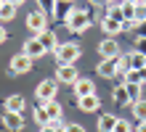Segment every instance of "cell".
Instances as JSON below:
<instances>
[{
  "label": "cell",
  "mask_w": 146,
  "mask_h": 132,
  "mask_svg": "<svg viewBox=\"0 0 146 132\" xmlns=\"http://www.w3.org/2000/svg\"><path fill=\"white\" fill-rule=\"evenodd\" d=\"M40 132H56L53 127H40Z\"/></svg>",
  "instance_id": "35"
},
{
  "label": "cell",
  "mask_w": 146,
  "mask_h": 132,
  "mask_svg": "<svg viewBox=\"0 0 146 132\" xmlns=\"http://www.w3.org/2000/svg\"><path fill=\"white\" fill-rule=\"evenodd\" d=\"M114 124H117L114 114H101V116H98V132H111Z\"/></svg>",
  "instance_id": "17"
},
{
  "label": "cell",
  "mask_w": 146,
  "mask_h": 132,
  "mask_svg": "<svg viewBox=\"0 0 146 132\" xmlns=\"http://www.w3.org/2000/svg\"><path fill=\"white\" fill-rule=\"evenodd\" d=\"M37 5H40V11L45 13V11H53L56 8V0H37Z\"/></svg>",
  "instance_id": "29"
},
{
  "label": "cell",
  "mask_w": 146,
  "mask_h": 132,
  "mask_svg": "<svg viewBox=\"0 0 146 132\" xmlns=\"http://www.w3.org/2000/svg\"><path fill=\"white\" fill-rule=\"evenodd\" d=\"M135 132H146V121H138V124H135Z\"/></svg>",
  "instance_id": "33"
},
{
  "label": "cell",
  "mask_w": 146,
  "mask_h": 132,
  "mask_svg": "<svg viewBox=\"0 0 146 132\" xmlns=\"http://www.w3.org/2000/svg\"><path fill=\"white\" fill-rule=\"evenodd\" d=\"M72 11H74V8H72V3H66V0H56L53 16H56L58 21H66V19H69V16H72Z\"/></svg>",
  "instance_id": "13"
},
{
  "label": "cell",
  "mask_w": 146,
  "mask_h": 132,
  "mask_svg": "<svg viewBox=\"0 0 146 132\" xmlns=\"http://www.w3.org/2000/svg\"><path fill=\"white\" fill-rule=\"evenodd\" d=\"M42 108L48 111L50 121H53V119H61V103H58V100H48V103H42Z\"/></svg>",
  "instance_id": "19"
},
{
  "label": "cell",
  "mask_w": 146,
  "mask_h": 132,
  "mask_svg": "<svg viewBox=\"0 0 146 132\" xmlns=\"http://www.w3.org/2000/svg\"><path fill=\"white\" fill-rule=\"evenodd\" d=\"M77 106H80V111L90 114V111H98L101 108V98L93 93V95H85V98H77Z\"/></svg>",
  "instance_id": "10"
},
{
  "label": "cell",
  "mask_w": 146,
  "mask_h": 132,
  "mask_svg": "<svg viewBox=\"0 0 146 132\" xmlns=\"http://www.w3.org/2000/svg\"><path fill=\"white\" fill-rule=\"evenodd\" d=\"M64 132H85V127H82V124H77V121H72V124H66Z\"/></svg>",
  "instance_id": "31"
},
{
  "label": "cell",
  "mask_w": 146,
  "mask_h": 132,
  "mask_svg": "<svg viewBox=\"0 0 146 132\" xmlns=\"http://www.w3.org/2000/svg\"><path fill=\"white\" fill-rule=\"evenodd\" d=\"M133 19H135V24H141V21H146V5L141 3H135V11H133Z\"/></svg>",
  "instance_id": "26"
},
{
  "label": "cell",
  "mask_w": 146,
  "mask_h": 132,
  "mask_svg": "<svg viewBox=\"0 0 146 132\" xmlns=\"http://www.w3.org/2000/svg\"><path fill=\"white\" fill-rule=\"evenodd\" d=\"M3 3H5V0H0V5H3Z\"/></svg>",
  "instance_id": "37"
},
{
  "label": "cell",
  "mask_w": 146,
  "mask_h": 132,
  "mask_svg": "<svg viewBox=\"0 0 146 132\" xmlns=\"http://www.w3.org/2000/svg\"><path fill=\"white\" fill-rule=\"evenodd\" d=\"M101 29L106 32V37H114V34L122 32V21H114V19H109V16H104V19H101Z\"/></svg>",
  "instance_id": "14"
},
{
  "label": "cell",
  "mask_w": 146,
  "mask_h": 132,
  "mask_svg": "<svg viewBox=\"0 0 146 132\" xmlns=\"http://www.w3.org/2000/svg\"><path fill=\"white\" fill-rule=\"evenodd\" d=\"M98 50H101V56H104V58H119V56H122V53H119V45H117V40H114V37H106V40L98 45Z\"/></svg>",
  "instance_id": "9"
},
{
  "label": "cell",
  "mask_w": 146,
  "mask_h": 132,
  "mask_svg": "<svg viewBox=\"0 0 146 132\" xmlns=\"http://www.w3.org/2000/svg\"><path fill=\"white\" fill-rule=\"evenodd\" d=\"M141 3H143V5H146V0H141Z\"/></svg>",
  "instance_id": "39"
},
{
  "label": "cell",
  "mask_w": 146,
  "mask_h": 132,
  "mask_svg": "<svg viewBox=\"0 0 146 132\" xmlns=\"http://www.w3.org/2000/svg\"><path fill=\"white\" fill-rule=\"evenodd\" d=\"M72 90H74L77 98H85V95H93V93H96V85H93L88 77H80V79L72 85Z\"/></svg>",
  "instance_id": "8"
},
{
  "label": "cell",
  "mask_w": 146,
  "mask_h": 132,
  "mask_svg": "<svg viewBox=\"0 0 146 132\" xmlns=\"http://www.w3.org/2000/svg\"><path fill=\"white\" fill-rule=\"evenodd\" d=\"M13 16H16V5H11V3L0 5V21H11Z\"/></svg>",
  "instance_id": "22"
},
{
  "label": "cell",
  "mask_w": 146,
  "mask_h": 132,
  "mask_svg": "<svg viewBox=\"0 0 146 132\" xmlns=\"http://www.w3.org/2000/svg\"><path fill=\"white\" fill-rule=\"evenodd\" d=\"M130 3H138V0H130Z\"/></svg>",
  "instance_id": "38"
},
{
  "label": "cell",
  "mask_w": 146,
  "mask_h": 132,
  "mask_svg": "<svg viewBox=\"0 0 146 132\" xmlns=\"http://www.w3.org/2000/svg\"><path fill=\"white\" fill-rule=\"evenodd\" d=\"M133 34H135L138 40H146V21H141L138 26H135V29H133Z\"/></svg>",
  "instance_id": "30"
},
{
  "label": "cell",
  "mask_w": 146,
  "mask_h": 132,
  "mask_svg": "<svg viewBox=\"0 0 146 132\" xmlns=\"http://www.w3.org/2000/svg\"><path fill=\"white\" fill-rule=\"evenodd\" d=\"M37 40L42 42V48H45V50H56V48H58V40H56V32H50V29H42V32L37 34Z\"/></svg>",
  "instance_id": "15"
},
{
  "label": "cell",
  "mask_w": 146,
  "mask_h": 132,
  "mask_svg": "<svg viewBox=\"0 0 146 132\" xmlns=\"http://www.w3.org/2000/svg\"><path fill=\"white\" fill-rule=\"evenodd\" d=\"M8 40V32H5V26L3 24H0V45H3V42Z\"/></svg>",
  "instance_id": "32"
},
{
  "label": "cell",
  "mask_w": 146,
  "mask_h": 132,
  "mask_svg": "<svg viewBox=\"0 0 146 132\" xmlns=\"http://www.w3.org/2000/svg\"><path fill=\"white\" fill-rule=\"evenodd\" d=\"M21 53H27V56L29 58H40V56H45V48H42V42L37 40V37H32V40H27V42H24V50Z\"/></svg>",
  "instance_id": "11"
},
{
  "label": "cell",
  "mask_w": 146,
  "mask_h": 132,
  "mask_svg": "<svg viewBox=\"0 0 146 132\" xmlns=\"http://www.w3.org/2000/svg\"><path fill=\"white\" fill-rule=\"evenodd\" d=\"M77 79H80V72L74 69V64H58V69H56V82L74 85Z\"/></svg>",
  "instance_id": "4"
},
{
  "label": "cell",
  "mask_w": 146,
  "mask_h": 132,
  "mask_svg": "<svg viewBox=\"0 0 146 132\" xmlns=\"http://www.w3.org/2000/svg\"><path fill=\"white\" fill-rule=\"evenodd\" d=\"M27 26L35 34H40L42 29H48V19H45V13L42 11H32V13H27Z\"/></svg>",
  "instance_id": "6"
},
{
  "label": "cell",
  "mask_w": 146,
  "mask_h": 132,
  "mask_svg": "<svg viewBox=\"0 0 146 132\" xmlns=\"http://www.w3.org/2000/svg\"><path fill=\"white\" fill-rule=\"evenodd\" d=\"M106 3H122V0H106Z\"/></svg>",
  "instance_id": "36"
},
{
  "label": "cell",
  "mask_w": 146,
  "mask_h": 132,
  "mask_svg": "<svg viewBox=\"0 0 146 132\" xmlns=\"http://www.w3.org/2000/svg\"><path fill=\"white\" fill-rule=\"evenodd\" d=\"M35 121H37L40 127H48V124H50V116H48V111L42 108V106H40V108H35Z\"/></svg>",
  "instance_id": "25"
},
{
  "label": "cell",
  "mask_w": 146,
  "mask_h": 132,
  "mask_svg": "<svg viewBox=\"0 0 146 132\" xmlns=\"http://www.w3.org/2000/svg\"><path fill=\"white\" fill-rule=\"evenodd\" d=\"M133 11H135V3L122 0V16H125V19H133ZM133 21H135V19H133Z\"/></svg>",
  "instance_id": "28"
},
{
  "label": "cell",
  "mask_w": 146,
  "mask_h": 132,
  "mask_svg": "<svg viewBox=\"0 0 146 132\" xmlns=\"http://www.w3.org/2000/svg\"><path fill=\"white\" fill-rule=\"evenodd\" d=\"M133 116L138 121H146V100H135L133 103Z\"/></svg>",
  "instance_id": "23"
},
{
  "label": "cell",
  "mask_w": 146,
  "mask_h": 132,
  "mask_svg": "<svg viewBox=\"0 0 146 132\" xmlns=\"http://www.w3.org/2000/svg\"><path fill=\"white\" fill-rule=\"evenodd\" d=\"M96 69H98V74L104 77V79L117 77V58H104V61H101V64H98Z\"/></svg>",
  "instance_id": "12"
},
{
  "label": "cell",
  "mask_w": 146,
  "mask_h": 132,
  "mask_svg": "<svg viewBox=\"0 0 146 132\" xmlns=\"http://www.w3.org/2000/svg\"><path fill=\"white\" fill-rule=\"evenodd\" d=\"M111 132H133V124L127 119H117V124H114V129Z\"/></svg>",
  "instance_id": "27"
},
{
  "label": "cell",
  "mask_w": 146,
  "mask_h": 132,
  "mask_svg": "<svg viewBox=\"0 0 146 132\" xmlns=\"http://www.w3.org/2000/svg\"><path fill=\"white\" fill-rule=\"evenodd\" d=\"M90 19H93V11H82V8H74L72 16H69L64 24H66V29H69V32H77V34H80V32H85V29L90 26Z\"/></svg>",
  "instance_id": "1"
},
{
  "label": "cell",
  "mask_w": 146,
  "mask_h": 132,
  "mask_svg": "<svg viewBox=\"0 0 146 132\" xmlns=\"http://www.w3.org/2000/svg\"><path fill=\"white\" fill-rule=\"evenodd\" d=\"M106 16H109V19H114V21H125V16H122V3H109Z\"/></svg>",
  "instance_id": "21"
},
{
  "label": "cell",
  "mask_w": 146,
  "mask_h": 132,
  "mask_svg": "<svg viewBox=\"0 0 146 132\" xmlns=\"http://www.w3.org/2000/svg\"><path fill=\"white\" fill-rule=\"evenodd\" d=\"M66 3H72V0H66Z\"/></svg>",
  "instance_id": "40"
},
{
  "label": "cell",
  "mask_w": 146,
  "mask_h": 132,
  "mask_svg": "<svg viewBox=\"0 0 146 132\" xmlns=\"http://www.w3.org/2000/svg\"><path fill=\"white\" fill-rule=\"evenodd\" d=\"M56 53V58H58V64H74L77 58H80V45L77 42H58V48L53 50Z\"/></svg>",
  "instance_id": "2"
},
{
  "label": "cell",
  "mask_w": 146,
  "mask_h": 132,
  "mask_svg": "<svg viewBox=\"0 0 146 132\" xmlns=\"http://www.w3.org/2000/svg\"><path fill=\"white\" fill-rule=\"evenodd\" d=\"M56 93H58V82H56V79H42V82L37 85V90H35V95H37L40 103L56 100Z\"/></svg>",
  "instance_id": "3"
},
{
  "label": "cell",
  "mask_w": 146,
  "mask_h": 132,
  "mask_svg": "<svg viewBox=\"0 0 146 132\" xmlns=\"http://www.w3.org/2000/svg\"><path fill=\"white\" fill-rule=\"evenodd\" d=\"M125 87H127V95H130V106L135 103V100H141V85H130V82H122Z\"/></svg>",
  "instance_id": "24"
},
{
  "label": "cell",
  "mask_w": 146,
  "mask_h": 132,
  "mask_svg": "<svg viewBox=\"0 0 146 132\" xmlns=\"http://www.w3.org/2000/svg\"><path fill=\"white\" fill-rule=\"evenodd\" d=\"M24 98L21 95H11V98H5V111H16V114H21L24 111Z\"/></svg>",
  "instance_id": "18"
},
{
  "label": "cell",
  "mask_w": 146,
  "mask_h": 132,
  "mask_svg": "<svg viewBox=\"0 0 146 132\" xmlns=\"http://www.w3.org/2000/svg\"><path fill=\"white\" fill-rule=\"evenodd\" d=\"M32 64H35V58H29L27 53H19V56L11 58V72L13 74H27V72H32Z\"/></svg>",
  "instance_id": "5"
},
{
  "label": "cell",
  "mask_w": 146,
  "mask_h": 132,
  "mask_svg": "<svg viewBox=\"0 0 146 132\" xmlns=\"http://www.w3.org/2000/svg\"><path fill=\"white\" fill-rule=\"evenodd\" d=\"M5 3H11V5H24L27 0H5Z\"/></svg>",
  "instance_id": "34"
},
{
  "label": "cell",
  "mask_w": 146,
  "mask_h": 132,
  "mask_svg": "<svg viewBox=\"0 0 146 132\" xmlns=\"http://www.w3.org/2000/svg\"><path fill=\"white\" fill-rule=\"evenodd\" d=\"M3 124L11 132H21L24 129V119H21V114H16V111H3Z\"/></svg>",
  "instance_id": "7"
},
{
  "label": "cell",
  "mask_w": 146,
  "mask_h": 132,
  "mask_svg": "<svg viewBox=\"0 0 146 132\" xmlns=\"http://www.w3.org/2000/svg\"><path fill=\"white\" fill-rule=\"evenodd\" d=\"M130 69H143L146 66V53L143 50H135V53H130Z\"/></svg>",
  "instance_id": "20"
},
{
  "label": "cell",
  "mask_w": 146,
  "mask_h": 132,
  "mask_svg": "<svg viewBox=\"0 0 146 132\" xmlns=\"http://www.w3.org/2000/svg\"><path fill=\"white\" fill-rule=\"evenodd\" d=\"M111 100L117 106H130V95H127V87L125 85H117L114 90H111Z\"/></svg>",
  "instance_id": "16"
}]
</instances>
